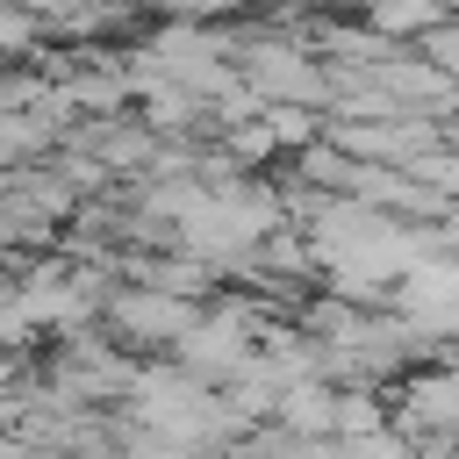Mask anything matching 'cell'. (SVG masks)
I'll use <instances>...</instances> for the list:
<instances>
[{
  "label": "cell",
  "mask_w": 459,
  "mask_h": 459,
  "mask_svg": "<svg viewBox=\"0 0 459 459\" xmlns=\"http://www.w3.org/2000/svg\"><path fill=\"white\" fill-rule=\"evenodd\" d=\"M237 72H244L265 100H301V108L337 100V72H330L301 36H244V43H237Z\"/></svg>",
  "instance_id": "1"
},
{
  "label": "cell",
  "mask_w": 459,
  "mask_h": 459,
  "mask_svg": "<svg viewBox=\"0 0 459 459\" xmlns=\"http://www.w3.org/2000/svg\"><path fill=\"white\" fill-rule=\"evenodd\" d=\"M201 308L208 301H179V294H165V287H143V280H122L115 287V301H108V330L136 351V359H151V351H172L194 323H201Z\"/></svg>",
  "instance_id": "2"
},
{
  "label": "cell",
  "mask_w": 459,
  "mask_h": 459,
  "mask_svg": "<svg viewBox=\"0 0 459 459\" xmlns=\"http://www.w3.org/2000/svg\"><path fill=\"white\" fill-rule=\"evenodd\" d=\"M394 430L423 437H459V366L452 359H423L394 380Z\"/></svg>",
  "instance_id": "3"
},
{
  "label": "cell",
  "mask_w": 459,
  "mask_h": 459,
  "mask_svg": "<svg viewBox=\"0 0 459 459\" xmlns=\"http://www.w3.org/2000/svg\"><path fill=\"white\" fill-rule=\"evenodd\" d=\"M337 380H323V373H308V380H294L287 387V402H280V430L287 437H337Z\"/></svg>",
  "instance_id": "4"
},
{
  "label": "cell",
  "mask_w": 459,
  "mask_h": 459,
  "mask_svg": "<svg viewBox=\"0 0 459 459\" xmlns=\"http://www.w3.org/2000/svg\"><path fill=\"white\" fill-rule=\"evenodd\" d=\"M366 430H394V387H344L337 394V437H366Z\"/></svg>",
  "instance_id": "5"
},
{
  "label": "cell",
  "mask_w": 459,
  "mask_h": 459,
  "mask_svg": "<svg viewBox=\"0 0 459 459\" xmlns=\"http://www.w3.org/2000/svg\"><path fill=\"white\" fill-rule=\"evenodd\" d=\"M122 459H208V452L194 437H179V430H151V423L122 416Z\"/></svg>",
  "instance_id": "6"
},
{
  "label": "cell",
  "mask_w": 459,
  "mask_h": 459,
  "mask_svg": "<svg viewBox=\"0 0 459 459\" xmlns=\"http://www.w3.org/2000/svg\"><path fill=\"white\" fill-rule=\"evenodd\" d=\"M337 459H416L409 430H366V437H337Z\"/></svg>",
  "instance_id": "7"
},
{
  "label": "cell",
  "mask_w": 459,
  "mask_h": 459,
  "mask_svg": "<svg viewBox=\"0 0 459 459\" xmlns=\"http://www.w3.org/2000/svg\"><path fill=\"white\" fill-rule=\"evenodd\" d=\"M0 43H7V57H29V43H36V7L7 0V14H0Z\"/></svg>",
  "instance_id": "8"
},
{
  "label": "cell",
  "mask_w": 459,
  "mask_h": 459,
  "mask_svg": "<svg viewBox=\"0 0 459 459\" xmlns=\"http://www.w3.org/2000/svg\"><path fill=\"white\" fill-rule=\"evenodd\" d=\"M423 57H430V65H445V72L459 79V14H452V22H437V29L423 36Z\"/></svg>",
  "instance_id": "9"
},
{
  "label": "cell",
  "mask_w": 459,
  "mask_h": 459,
  "mask_svg": "<svg viewBox=\"0 0 459 459\" xmlns=\"http://www.w3.org/2000/svg\"><path fill=\"white\" fill-rule=\"evenodd\" d=\"M0 459H50L36 437H22V430H7V445H0Z\"/></svg>",
  "instance_id": "10"
},
{
  "label": "cell",
  "mask_w": 459,
  "mask_h": 459,
  "mask_svg": "<svg viewBox=\"0 0 459 459\" xmlns=\"http://www.w3.org/2000/svg\"><path fill=\"white\" fill-rule=\"evenodd\" d=\"M437 244H445V251H452V258H459V201H452V208H445V222H437Z\"/></svg>",
  "instance_id": "11"
}]
</instances>
